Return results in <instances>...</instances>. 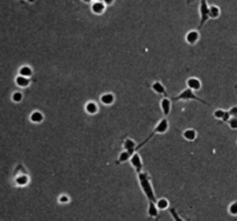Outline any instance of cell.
Segmentation results:
<instances>
[{
	"label": "cell",
	"mask_w": 237,
	"mask_h": 221,
	"mask_svg": "<svg viewBox=\"0 0 237 221\" xmlns=\"http://www.w3.org/2000/svg\"><path fill=\"white\" fill-rule=\"evenodd\" d=\"M225 114V111L219 108V109H215V111H214V113H213V117H215V119H217V120H223Z\"/></svg>",
	"instance_id": "obj_25"
},
{
	"label": "cell",
	"mask_w": 237,
	"mask_h": 221,
	"mask_svg": "<svg viewBox=\"0 0 237 221\" xmlns=\"http://www.w3.org/2000/svg\"><path fill=\"white\" fill-rule=\"evenodd\" d=\"M29 119H30V121H31L33 123H41V122H43V120H44V115H43V113L40 112V111H34V112L30 114Z\"/></svg>",
	"instance_id": "obj_15"
},
{
	"label": "cell",
	"mask_w": 237,
	"mask_h": 221,
	"mask_svg": "<svg viewBox=\"0 0 237 221\" xmlns=\"http://www.w3.org/2000/svg\"><path fill=\"white\" fill-rule=\"evenodd\" d=\"M169 213L171 214V217H172V219H174V221H184L182 218L178 215V213L176 212V210L172 207V209H170L169 210Z\"/></svg>",
	"instance_id": "obj_27"
},
{
	"label": "cell",
	"mask_w": 237,
	"mask_h": 221,
	"mask_svg": "<svg viewBox=\"0 0 237 221\" xmlns=\"http://www.w3.org/2000/svg\"><path fill=\"white\" fill-rule=\"evenodd\" d=\"M138 180H139L140 187H141V190L143 191L146 198L148 199V201H154L156 203L157 199H156L155 192H154V189H153V185L151 183V180H149V176H148L147 173H140L138 174Z\"/></svg>",
	"instance_id": "obj_1"
},
{
	"label": "cell",
	"mask_w": 237,
	"mask_h": 221,
	"mask_svg": "<svg viewBox=\"0 0 237 221\" xmlns=\"http://www.w3.org/2000/svg\"><path fill=\"white\" fill-rule=\"evenodd\" d=\"M199 14H200V23H199L198 29H201L205 25V23L209 20V6L207 4V0H200Z\"/></svg>",
	"instance_id": "obj_4"
},
{
	"label": "cell",
	"mask_w": 237,
	"mask_h": 221,
	"mask_svg": "<svg viewBox=\"0 0 237 221\" xmlns=\"http://www.w3.org/2000/svg\"><path fill=\"white\" fill-rule=\"evenodd\" d=\"M90 9H91V12L94 13V14H96V15H101V14H103L104 11H105V5L103 4L102 1L96 0V1H94V2L91 4Z\"/></svg>",
	"instance_id": "obj_10"
},
{
	"label": "cell",
	"mask_w": 237,
	"mask_h": 221,
	"mask_svg": "<svg viewBox=\"0 0 237 221\" xmlns=\"http://www.w3.org/2000/svg\"><path fill=\"white\" fill-rule=\"evenodd\" d=\"M85 111H86L89 115H94L98 112V106L95 101H88L86 105H85Z\"/></svg>",
	"instance_id": "obj_13"
},
{
	"label": "cell",
	"mask_w": 237,
	"mask_h": 221,
	"mask_svg": "<svg viewBox=\"0 0 237 221\" xmlns=\"http://www.w3.org/2000/svg\"><path fill=\"white\" fill-rule=\"evenodd\" d=\"M186 84H188V88L193 90V91H199L201 89V82L197 77H190V78H188Z\"/></svg>",
	"instance_id": "obj_11"
},
{
	"label": "cell",
	"mask_w": 237,
	"mask_h": 221,
	"mask_svg": "<svg viewBox=\"0 0 237 221\" xmlns=\"http://www.w3.org/2000/svg\"><path fill=\"white\" fill-rule=\"evenodd\" d=\"M220 15H221V9L219 6H216V5L209 6V19L216 20V19L220 17Z\"/></svg>",
	"instance_id": "obj_17"
},
{
	"label": "cell",
	"mask_w": 237,
	"mask_h": 221,
	"mask_svg": "<svg viewBox=\"0 0 237 221\" xmlns=\"http://www.w3.org/2000/svg\"><path fill=\"white\" fill-rule=\"evenodd\" d=\"M101 1H102L105 6H111V5L114 2V0H101Z\"/></svg>",
	"instance_id": "obj_30"
},
{
	"label": "cell",
	"mask_w": 237,
	"mask_h": 221,
	"mask_svg": "<svg viewBox=\"0 0 237 221\" xmlns=\"http://www.w3.org/2000/svg\"><path fill=\"white\" fill-rule=\"evenodd\" d=\"M58 201H59L60 204H67V203H70V197H68L66 193H63V195H60V196L58 197Z\"/></svg>",
	"instance_id": "obj_28"
},
{
	"label": "cell",
	"mask_w": 237,
	"mask_h": 221,
	"mask_svg": "<svg viewBox=\"0 0 237 221\" xmlns=\"http://www.w3.org/2000/svg\"><path fill=\"white\" fill-rule=\"evenodd\" d=\"M229 113L233 117H237V106H233L231 108L229 109Z\"/></svg>",
	"instance_id": "obj_29"
},
{
	"label": "cell",
	"mask_w": 237,
	"mask_h": 221,
	"mask_svg": "<svg viewBox=\"0 0 237 221\" xmlns=\"http://www.w3.org/2000/svg\"><path fill=\"white\" fill-rule=\"evenodd\" d=\"M28 1H29V2H34V1H35V0H28Z\"/></svg>",
	"instance_id": "obj_32"
},
{
	"label": "cell",
	"mask_w": 237,
	"mask_h": 221,
	"mask_svg": "<svg viewBox=\"0 0 237 221\" xmlns=\"http://www.w3.org/2000/svg\"><path fill=\"white\" fill-rule=\"evenodd\" d=\"M15 83H16V85L20 86V88H27V86H29V84H30V80H29L28 77H23V76H21V75H19V76H16V78H15Z\"/></svg>",
	"instance_id": "obj_18"
},
{
	"label": "cell",
	"mask_w": 237,
	"mask_h": 221,
	"mask_svg": "<svg viewBox=\"0 0 237 221\" xmlns=\"http://www.w3.org/2000/svg\"><path fill=\"white\" fill-rule=\"evenodd\" d=\"M131 154L127 152V151H122V152L119 153V157L118 159L116 160V165H119V164H124V162H126V161H128L130 159H131Z\"/></svg>",
	"instance_id": "obj_19"
},
{
	"label": "cell",
	"mask_w": 237,
	"mask_h": 221,
	"mask_svg": "<svg viewBox=\"0 0 237 221\" xmlns=\"http://www.w3.org/2000/svg\"><path fill=\"white\" fill-rule=\"evenodd\" d=\"M28 182H29V177L28 175H26V174H21V175H17L16 177H15V183H16L17 185H26V184H28Z\"/></svg>",
	"instance_id": "obj_21"
},
{
	"label": "cell",
	"mask_w": 237,
	"mask_h": 221,
	"mask_svg": "<svg viewBox=\"0 0 237 221\" xmlns=\"http://www.w3.org/2000/svg\"><path fill=\"white\" fill-rule=\"evenodd\" d=\"M199 31L198 30H190V31L185 35V40L188 45H194L199 40Z\"/></svg>",
	"instance_id": "obj_6"
},
{
	"label": "cell",
	"mask_w": 237,
	"mask_h": 221,
	"mask_svg": "<svg viewBox=\"0 0 237 221\" xmlns=\"http://www.w3.org/2000/svg\"><path fill=\"white\" fill-rule=\"evenodd\" d=\"M168 129H169V123H168V120L167 119H162V120H160V122L157 125L155 126V128L153 130V133L149 135V136L146 138V139H143L140 144L137 145V151L139 149H141L143 145L146 144L147 142H149L153 138V137L155 136V135H161V134H165L168 131Z\"/></svg>",
	"instance_id": "obj_2"
},
{
	"label": "cell",
	"mask_w": 237,
	"mask_h": 221,
	"mask_svg": "<svg viewBox=\"0 0 237 221\" xmlns=\"http://www.w3.org/2000/svg\"><path fill=\"white\" fill-rule=\"evenodd\" d=\"M151 90H153L155 93H157V95H161V96H163V97H167V89H165V86H164L161 82H159V81L153 82L151 85Z\"/></svg>",
	"instance_id": "obj_8"
},
{
	"label": "cell",
	"mask_w": 237,
	"mask_h": 221,
	"mask_svg": "<svg viewBox=\"0 0 237 221\" xmlns=\"http://www.w3.org/2000/svg\"><path fill=\"white\" fill-rule=\"evenodd\" d=\"M19 75L23 77H30L33 75V69L31 67H29V66H22L20 69H19Z\"/></svg>",
	"instance_id": "obj_20"
},
{
	"label": "cell",
	"mask_w": 237,
	"mask_h": 221,
	"mask_svg": "<svg viewBox=\"0 0 237 221\" xmlns=\"http://www.w3.org/2000/svg\"><path fill=\"white\" fill-rule=\"evenodd\" d=\"M228 212L229 214H231L234 217H236L237 215V201H233L228 207Z\"/></svg>",
	"instance_id": "obj_24"
},
{
	"label": "cell",
	"mask_w": 237,
	"mask_h": 221,
	"mask_svg": "<svg viewBox=\"0 0 237 221\" xmlns=\"http://www.w3.org/2000/svg\"><path fill=\"white\" fill-rule=\"evenodd\" d=\"M156 206H157L159 211H164V210H167L169 207V201L165 199V198H160L156 201Z\"/></svg>",
	"instance_id": "obj_22"
},
{
	"label": "cell",
	"mask_w": 237,
	"mask_h": 221,
	"mask_svg": "<svg viewBox=\"0 0 237 221\" xmlns=\"http://www.w3.org/2000/svg\"><path fill=\"white\" fill-rule=\"evenodd\" d=\"M147 213L151 218H156L159 215V209H157V206H156V203H154V201H148Z\"/></svg>",
	"instance_id": "obj_16"
},
{
	"label": "cell",
	"mask_w": 237,
	"mask_h": 221,
	"mask_svg": "<svg viewBox=\"0 0 237 221\" xmlns=\"http://www.w3.org/2000/svg\"><path fill=\"white\" fill-rule=\"evenodd\" d=\"M123 148L125 151L130 153L131 156H133L135 152H137V144H135V142L132 139V138H126L123 143Z\"/></svg>",
	"instance_id": "obj_9"
},
{
	"label": "cell",
	"mask_w": 237,
	"mask_h": 221,
	"mask_svg": "<svg viewBox=\"0 0 237 221\" xmlns=\"http://www.w3.org/2000/svg\"><path fill=\"white\" fill-rule=\"evenodd\" d=\"M100 100H101V103L103 105L110 106V105H112L114 103V96L111 92H105L100 97Z\"/></svg>",
	"instance_id": "obj_12"
},
{
	"label": "cell",
	"mask_w": 237,
	"mask_h": 221,
	"mask_svg": "<svg viewBox=\"0 0 237 221\" xmlns=\"http://www.w3.org/2000/svg\"><path fill=\"white\" fill-rule=\"evenodd\" d=\"M179 100H184V101L185 100H197V101H199V103H202V104L207 105V103H206L204 99H201V98H199L198 96H196L194 91L188 88L184 89V90L180 91L177 96L174 97V101H179Z\"/></svg>",
	"instance_id": "obj_3"
},
{
	"label": "cell",
	"mask_w": 237,
	"mask_h": 221,
	"mask_svg": "<svg viewBox=\"0 0 237 221\" xmlns=\"http://www.w3.org/2000/svg\"><path fill=\"white\" fill-rule=\"evenodd\" d=\"M160 106H161V109H162V113H163L164 117H168L170 114V111H171V100L167 97H163L161 99Z\"/></svg>",
	"instance_id": "obj_7"
},
{
	"label": "cell",
	"mask_w": 237,
	"mask_h": 221,
	"mask_svg": "<svg viewBox=\"0 0 237 221\" xmlns=\"http://www.w3.org/2000/svg\"><path fill=\"white\" fill-rule=\"evenodd\" d=\"M183 137H184L185 139H186V141H188V142L196 141V138H197V131L194 130V129H192V128L185 129L184 131H183Z\"/></svg>",
	"instance_id": "obj_14"
},
{
	"label": "cell",
	"mask_w": 237,
	"mask_h": 221,
	"mask_svg": "<svg viewBox=\"0 0 237 221\" xmlns=\"http://www.w3.org/2000/svg\"><path fill=\"white\" fill-rule=\"evenodd\" d=\"M130 162H131V165L133 166V168H134V170L137 172V174L142 173L143 164H142V159H141L139 153L135 152L131 157V159H130Z\"/></svg>",
	"instance_id": "obj_5"
},
{
	"label": "cell",
	"mask_w": 237,
	"mask_h": 221,
	"mask_svg": "<svg viewBox=\"0 0 237 221\" xmlns=\"http://www.w3.org/2000/svg\"><path fill=\"white\" fill-rule=\"evenodd\" d=\"M22 99H23V95H22V92H20V91L13 92L12 100L14 101V103H20V101H22Z\"/></svg>",
	"instance_id": "obj_23"
},
{
	"label": "cell",
	"mask_w": 237,
	"mask_h": 221,
	"mask_svg": "<svg viewBox=\"0 0 237 221\" xmlns=\"http://www.w3.org/2000/svg\"><path fill=\"white\" fill-rule=\"evenodd\" d=\"M83 1H85V2H90L91 0H83Z\"/></svg>",
	"instance_id": "obj_31"
},
{
	"label": "cell",
	"mask_w": 237,
	"mask_h": 221,
	"mask_svg": "<svg viewBox=\"0 0 237 221\" xmlns=\"http://www.w3.org/2000/svg\"><path fill=\"white\" fill-rule=\"evenodd\" d=\"M229 126V128L233 129V130H237V117H230V120L227 122Z\"/></svg>",
	"instance_id": "obj_26"
}]
</instances>
